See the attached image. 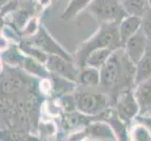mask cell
<instances>
[{"label": "cell", "instance_id": "1", "mask_svg": "<svg viewBox=\"0 0 151 141\" xmlns=\"http://www.w3.org/2000/svg\"><path fill=\"white\" fill-rule=\"evenodd\" d=\"M100 72V86L106 90H116L117 94L125 88L134 87L136 65L129 60L124 48L114 51L102 65Z\"/></svg>", "mask_w": 151, "mask_h": 141}, {"label": "cell", "instance_id": "2", "mask_svg": "<svg viewBox=\"0 0 151 141\" xmlns=\"http://www.w3.org/2000/svg\"><path fill=\"white\" fill-rule=\"evenodd\" d=\"M101 48H112L114 50L124 48L119 35L118 25H100L96 32L90 38L83 41L78 47L75 56H73L75 64L79 68L85 67L88 55L93 51Z\"/></svg>", "mask_w": 151, "mask_h": 141}, {"label": "cell", "instance_id": "3", "mask_svg": "<svg viewBox=\"0 0 151 141\" xmlns=\"http://www.w3.org/2000/svg\"><path fill=\"white\" fill-rule=\"evenodd\" d=\"M86 9L100 25H119L129 16L121 0H92Z\"/></svg>", "mask_w": 151, "mask_h": 141}, {"label": "cell", "instance_id": "4", "mask_svg": "<svg viewBox=\"0 0 151 141\" xmlns=\"http://www.w3.org/2000/svg\"><path fill=\"white\" fill-rule=\"evenodd\" d=\"M18 67L9 66L3 63L1 72V93L2 95H12L23 90H27L32 87V80L30 74L27 75L25 72Z\"/></svg>", "mask_w": 151, "mask_h": 141}, {"label": "cell", "instance_id": "5", "mask_svg": "<svg viewBox=\"0 0 151 141\" xmlns=\"http://www.w3.org/2000/svg\"><path fill=\"white\" fill-rule=\"evenodd\" d=\"M76 111L88 116H98L109 109L110 98L101 93L77 92L73 94Z\"/></svg>", "mask_w": 151, "mask_h": 141}, {"label": "cell", "instance_id": "6", "mask_svg": "<svg viewBox=\"0 0 151 141\" xmlns=\"http://www.w3.org/2000/svg\"><path fill=\"white\" fill-rule=\"evenodd\" d=\"M29 43L33 44L37 48L45 52L48 55H56L64 57L70 61H74V57L72 55L69 54L57 41L52 37V35L48 32L42 25L40 24L38 31L34 35L25 38Z\"/></svg>", "mask_w": 151, "mask_h": 141}, {"label": "cell", "instance_id": "7", "mask_svg": "<svg viewBox=\"0 0 151 141\" xmlns=\"http://www.w3.org/2000/svg\"><path fill=\"white\" fill-rule=\"evenodd\" d=\"M109 139H116L110 125L103 121H96L87 124L82 130L69 135L66 141H96Z\"/></svg>", "mask_w": 151, "mask_h": 141}, {"label": "cell", "instance_id": "8", "mask_svg": "<svg viewBox=\"0 0 151 141\" xmlns=\"http://www.w3.org/2000/svg\"><path fill=\"white\" fill-rule=\"evenodd\" d=\"M114 110L119 118L128 125L134 121L140 113V107L134 95L133 87L125 88L116 94Z\"/></svg>", "mask_w": 151, "mask_h": 141}, {"label": "cell", "instance_id": "9", "mask_svg": "<svg viewBox=\"0 0 151 141\" xmlns=\"http://www.w3.org/2000/svg\"><path fill=\"white\" fill-rule=\"evenodd\" d=\"M45 66L51 74L64 77L68 80H70L78 84L80 68L75 64L74 61L66 59L60 56L49 55Z\"/></svg>", "mask_w": 151, "mask_h": 141}, {"label": "cell", "instance_id": "10", "mask_svg": "<svg viewBox=\"0 0 151 141\" xmlns=\"http://www.w3.org/2000/svg\"><path fill=\"white\" fill-rule=\"evenodd\" d=\"M149 43L141 28L138 32L129 38L124 45V50L128 57L133 64L136 65L145 53Z\"/></svg>", "mask_w": 151, "mask_h": 141}, {"label": "cell", "instance_id": "11", "mask_svg": "<svg viewBox=\"0 0 151 141\" xmlns=\"http://www.w3.org/2000/svg\"><path fill=\"white\" fill-rule=\"evenodd\" d=\"M101 116L102 121L110 125L117 141H129V130L128 129L129 125L119 118L116 110L109 108L101 113Z\"/></svg>", "mask_w": 151, "mask_h": 141}, {"label": "cell", "instance_id": "12", "mask_svg": "<svg viewBox=\"0 0 151 141\" xmlns=\"http://www.w3.org/2000/svg\"><path fill=\"white\" fill-rule=\"evenodd\" d=\"M134 95L140 107L141 116L151 112V77L133 87Z\"/></svg>", "mask_w": 151, "mask_h": 141}, {"label": "cell", "instance_id": "13", "mask_svg": "<svg viewBox=\"0 0 151 141\" xmlns=\"http://www.w3.org/2000/svg\"><path fill=\"white\" fill-rule=\"evenodd\" d=\"M142 25L143 19L140 16L129 15L122 20V22L118 25V30L123 45H125L126 41L129 38H132L133 35L136 34L142 28Z\"/></svg>", "mask_w": 151, "mask_h": 141}, {"label": "cell", "instance_id": "14", "mask_svg": "<svg viewBox=\"0 0 151 141\" xmlns=\"http://www.w3.org/2000/svg\"><path fill=\"white\" fill-rule=\"evenodd\" d=\"M151 77V44L149 43L145 53L136 64L134 87Z\"/></svg>", "mask_w": 151, "mask_h": 141}, {"label": "cell", "instance_id": "15", "mask_svg": "<svg viewBox=\"0 0 151 141\" xmlns=\"http://www.w3.org/2000/svg\"><path fill=\"white\" fill-rule=\"evenodd\" d=\"M78 84L83 87H98L101 85V72L100 69L89 66L80 68Z\"/></svg>", "mask_w": 151, "mask_h": 141}, {"label": "cell", "instance_id": "16", "mask_svg": "<svg viewBox=\"0 0 151 141\" xmlns=\"http://www.w3.org/2000/svg\"><path fill=\"white\" fill-rule=\"evenodd\" d=\"M116 50L112 48H101L93 51L88 55L86 60L85 66H89L97 69H101L102 65L107 61V59L111 56V55Z\"/></svg>", "mask_w": 151, "mask_h": 141}, {"label": "cell", "instance_id": "17", "mask_svg": "<svg viewBox=\"0 0 151 141\" xmlns=\"http://www.w3.org/2000/svg\"><path fill=\"white\" fill-rule=\"evenodd\" d=\"M92 0H70L69 4L62 13L61 18L65 21H69L75 18L83 9L87 8Z\"/></svg>", "mask_w": 151, "mask_h": 141}, {"label": "cell", "instance_id": "18", "mask_svg": "<svg viewBox=\"0 0 151 141\" xmlns=\"http://www.w3.org/2000/svg\"><path fill=\"white\" fill-rule=\"evenodd\" d=\"M129 15L142 17L148 9L147 0H121Z\"/></svg>", "mask_w": 151, "mask_h": 141}, {"label": "cell", "instance_id": "19", "mask_svg": "<svg viewBox=\"0 0 151 141\" xmlns=\"http://www.w3.org/2000/svg\"><path fill=\"white\" fill-rule=\"evenodd\" d=\"M1 141H41V139L24 131L9 130L1 131Z\"/></svg>", "mask_w": 151, "mask_h": 141}, {"label": "cell", "instance_id": "20", "mask_svg": "<svg viewBox=\"0 0 151 141\" xmlns=\"http://www.w3.org/2000/svg\"><path fill=\"white\" fill-rule=\"evenodd\" d=\"M129 141H151V133L144 124L135 122L129 129Z\"/></svg>", "mask_w": 151, "mask_h": 141}, {"label": "cell", "instance_id": "21", "mask_svg": "<svg viewBox=\"0 0 151 141\" xmlns=\"http://www.w3.org/2000/svg\"><path fill=\"white\" fill-rule=\"evenodd\" d=\"M142 19H143L142 29L144 31L145 35L147 36L148 43L151 44V9L149 8L147 9V12L144 13Z\"/></svg>", "mask_w": 151, "mask_h": 141}, {"label": "cell", "instance_id": "22", "mask_svg": "<svg viewBox=\"0 0 151 141\" xmlns=\"http://www.w3.org/2000/svg\"><path fill=\"white\" fill-rule=\"evenodd\" d=\"M55 131V125L51 121L40 122L39 125V132L41 137H50V135H53Z\"/></svg>", "mask_w": 151, "mask_h": 141}, {"label": "cell", "instance_id": "23", "mask_svg": "<svg viewBox=\"0 0 151 141\" xmlns=\"http://www.w3.org/2000/svg\"><path fill=\"white\" fill-rule=\"evenodd\" d=\"M134 121H135V122H139V123L144 124L151 133V117H148V116H147V115H145V116L138 115V116L135 118Z\"/></svg>", "mask_w": 151, "mask_h": 141}, {"label": "cell", "instance_id": "24", "mask_svg": "<svg viewBox=\"0 0 151 141\" xmlns=\"http://www.w3.org/2000/svg\"><path fill=\"white\" fill-rule=\"evenodd\" d=\"M50 3H51V0H37L36 5H37V7H40L41 9H45L49 6Z\"/></svg>", "mask_w": 151, "mask_h": 141}, {"label": "cell", "instance_id": "25", "mask_svg": "<svg viewBox=\"0 0 151 141\" xmlns=\"http://www.w3.org/2000/svg\"><path fill=\"white\" fill-rule=\"evenodd\" d=\"M10 1H12V0H1V7L4 6V5H6V4L9 3Z\"/></svg>", "mask_w": 151, "mask_h": 141}, {"label": "cell", "instance_id": "26", "mask_svg": "<svg viewBox=\"0 0 151 141\" xmlns=\"http://www.w3.org/2000/svg\"><path fill=\"white\" fill-rule=\"evenodd\" d=\"M147 3H148V8L151 9V0H147Z\"/></svg>", "mask_w": 151, "mask_h": 141}, {"label": "cell", "instance_id": "27", "mask_svg": "<svg viewBox=\"0 0 151 141\" xmlns=\"http://www.w3.org/2000/svg\"><path fill=\"white\" fill-rule=\"evenodd\" d=\"M20 1H32V0H20Z\"/></svg>", "mask_w": 151, "mask_h": 141}]
</instances>
